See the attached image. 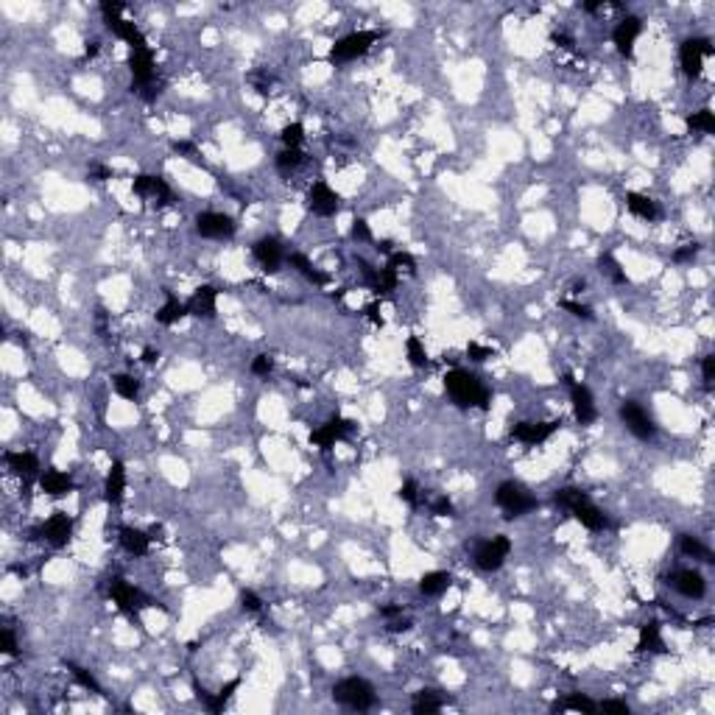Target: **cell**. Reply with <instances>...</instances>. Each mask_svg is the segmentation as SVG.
I'll list each match as a JSON object with an SVG mask.
<instances>
[{
  "label": "cell",
  "mask_w": 715,
  "mask_h": 715,
  "mask_svg": "<svg viewBox=\"0 0 715 715\" xmlns=\"http://www.w3.org/2000/svg\"><path fill=\"white\" fill-rule=\"evenodd\" d=\"M349 235H352L358 243H366V240H372V229H369V224H366L364 218H355V221H352V229H349Z\"/></svg>",
  "instance_id": "obj_44"
},
{
  "label": "cell",
  "mask_w": 715,
  "mask_h": 715,
  "mask_svg": "<svg viewBox=\"0 0 715 715\" xmlns=\"http://www.w3.org/2000/svg\"><path fill=\"white\" fill-rule=\"evenodd\" d=\"M302 160H304V154H302L299 148H282L280 154H277V168H280L282 174H288V171L299 168V165H302Z\"/></svg>",
  "instance_id": "obj_39"
},
{
  "label": "cell",
  "mask_w": 715,
  "mask_h": 715,
  "mask_svg": "<svg viewBox=\"0 0 715 715\" xmlns=\"http://www.w3.org/2000/svg\"><path fill=\"white\" fill-rule=\"evenodd\" d=\"M556 506L568 508V512H570L584 528H590V531H603V528H609V517L601 512V508L587 497V492H581V489H573V486L559 489V492H556Z\"/></svg>",
  "instance_id": "obj_2"
},
{
  "label": "cell",
  "mask_w": 715,
  "mask_h": 715,
  "mask_svg": "<svg viewBox=\"0 0 715 715\" xmlns=\"http://www.w3.org/2000/svg\"><path fill=\"white\" fill-rule=\"evenodd\" d=\"M621 419H623V425H626L637 439H643V442H651V439L656 436L654 419L645 414V408L637 405L634 400H626V402L621 405Z\"/></svg>",
  "instance_id": "obj_10"
},
{
  "label": "cell",
  "mask_w": 715,
  "mask_h": 715,
  "mask_svg": "<svg viewBox=\"0 0 715 715\" xmlns=\"http://www.w3.org/2000/svg\"><path fill=\"white\" fill-rule=\"evenodd\" d=\"M626 207H629L637 218H643V221H656V218H659L656 204H654L648 196H643V193H626Z\"/></svg>",
  "instance_id": "obj_26"
},
{
  "label": "cell",
  "mask_w": 715,
  "mask_h": 715,
  "mask_svg": "<svg viewBox=\"0 0 715 715\" xmlns=\"http://www.w3.org/2000/svg\"><path fill=\"white\" fill-rule=\"evenodd\" d=\"M598 709H601V712H621V715H629V704H626V701H618V698L601 701Z\"/></svg>",
  "instance_id": "obj_51"
},
{
  "label": "cell",
  "mask_w": 715,
  "mask_h": 715,
  "mask_svg": "<svg viewBox=\"0 0 715 715\" xmlns=\"http://www.w3.org/2000/svg\"><path fill=\"white\" fill-rule=\"evenodd\" d=\"M333 698L341 704V707H346V709H358V712H364V709H372L375 707V687L366 682V679H361V676H349V679H341L335 687H333Z\"/></svg>",
  "instance_id": "obj_3"
},
{
  "label": "cell",
  "mask_w": 715,
  "mask_h": 715,
  "mask_svg": "<svg viewBox=\"0 0 715 715\" xmlns=\"http://www.w3.org/2000/svg\"><path fill=\"white\" fill-rule=\"evenodd\" d=\"M216 299H218V291L213 285H198L193 291V296L185 302L187 304V313L190 316H198V319H213L216 316Z\"/></svg>",
  "instance_id": "obj_18"
},
{
  "label": "cell",
  "mask_w": 715,
  "mask_h": 715,
  "mask_svg": "<svg viewBox=\"0 0 715 715\" xmlns=\"http://www.w3.org/2000/svg\"><path fill=\"white\" fill-rule=\"evenodd\" d=\"M352 431H355V422H349V419H341V417H333L330 422H324L319 431H313V433H311V442H313L316 447H322V450H330L335 442L346 439Z\"/></svg>",
  "instance_id": "obj_14"
},
{
  "label": "cell",
  "mask_w": 715,
  "mask_h": 715,
  "mask_svg": "<svg viewBox=\"0 0 715 715\" xmlns=\"http://www.w3.org/2000/svg\"><path fill=\"white\" fill-rule=\"evenodd\" d=\"M495 503L503 508V517H506V520L523 517V515H528V512H534V508H537V497H534L531 492H526L520 484H512V481H506V484L497 486Z\"/></svg>",
  "instance_id": "obj_4"
},
{
  "label": "cell",
  "mask_w": 715,
  "mask_h": 715,
  "mask_svg": "<svg viewBox=\"0 0 715 715\" xmlns=\"http://www.w3.org/2000/svg\"><path fill=\"white\" fill-rule=\"evenodd\" d=\"M444 388L450 394V400L458 405V408H489V388L470 372L464 369H453L444 375Z\"/></svg>",
  "instance_id": "obj_1"
},
{
  "label": "cell",
  "mask_w": 715,
  "mask_h": 715,
  "mask_svg": "<svg viewBox=\"0 0 715 715\" xmlns=\"http://www.w3.org/2000/svg\"><path fill=\"white\" fill-rule=\"evenodd\" d=\"M561 308H565V311H570L576 319H587V322L592 319V311L587 308V304H579V302H570V299H565V302H561Z\"/></svg>",
  "instance_id": "obj_48"
},
{
  "label": "cell",
  "mask_w": 715,
  "mask_h": 715,
  "mask_svg": "<svg viewBox=\"0 0 715 715\" xmlns=\"http://www.w3.org/2000/svg\"><path fill=\"white\" fill-rule=\"evenodd\" d=\"M679 550L685 553V556H690V559H698V561H707V565H712V550L709 548H704L696 537H690V534H682V539H679Z\"/></svg>",
  "instance_id": "obj_32"
},
{
  "label": "cell",
  "mask_w": 715,
  "mask_h": 715,
  "mask_svg": "<svg viewBox=\"0 0 715 715\" xmlns=\"http://www.w3.org/2000/svg\"><path fill=\"white\" fill-rule=\"evenodd\" d=\"M288 263H291V266H293L304 280H311V282H316V285H324V282H327V274H322V271H319L308 258H304V254H299V251L291 254Z\"/></svg>",
  "instance_id": "obj_30"
},
{
  "label": "cell",
  "mask_w": 715,
  "mask_h": 715,
  "mask_svg": "<svg viewBox=\"0 0 715 715\" xmlns=\"http://www.w3.org/2000/svg\"><path fill=\"white\" fill-rule=\"evenodd\" d=\"M671 581H674L676 592H682L685 598H693V601L704 598V592H707V581L698 570H676L671 576Z\"/></svg>",
  "instance_id": "obj_21"
},
{
  "label": "cell",
  "mask_w": 715,
  "mask_h": 715,
  "mask_svg": "<svg viewBox=\"0 0 715 715\" xmlns=\"http://www.w3.org/2000/svg\"><path fill=\"white\" fill-rule=\"evenodd\" d=\"M565 383H568V388H570V400H573V411H576V419L581 422V425H590V422H595L598 419V411H595V400H592V394H590V388L587 386H581L570 372L565 375Z\"/></svg>",
  "instance_id": "obj_12"
},
{
  "label": "cell",
  "mask_w": 715,
  "mask_h": 715,
  "mask_svg": "<svg viewBox=\"0 0 715 715\" xmlns=\"http://www.w3.org/2000/svg\"><path fill=\"white\" fill-rule=\"evenodd\" d=\"M0 651H3L6 656H14V654H17V640H14V632H12V629L0 632Z\"/></svg>",
  "instance_id": "obj_47"
},
{
  "label": "cell",
  "mask_w": 715,
  "mask_h": 715,
  "mask_svg": "<svg viewBox=\"0 0 715 715\" xmlns=\"http://www.w3.org/2000/svg\"><path fill=\"white\" fill-rule=\"evenodd\" d=\"M121 545H123V550H129V553H134V556H145L148 553V545H151V537L148 534H143V531H137V528H121Z\"/></svg>",
  "instance_id": "obj_27"
},
{
  "label": "cell",
  "mask_w": 715,
  "mask_h": 715,
  "mask_svg": "<svg viewBox=\"0 0 715 715\" xmlns=\"http://www.w3.org/2000/svg\"><path fill=\"white\" fill-rule=\"evenodd\" d=\"M372 288H375L377 293H388V291H394V288H397V271H394L391 266L380 269L377 277H375V282H372Z\"/></svg>",
  "instance_id": "obj_40"
},
{
  "label": "cell",
  "mask_w": 715,
  "mask_h": 715,
  "mask_svg": "<svg viewBox=\"0 0 715 715\" xmlns=\"http://www.w3.org/2000/svg\"><path fill=\"white\" fill-rule=\"evenodd\" d=\"M6 464L23 481H34L37 473H39V462H37L34 453H6Z\"/></svg>",
  "instance_id": "obj_22"
},
{
  "label": "cell",
  "mask_w": 715,
  "mask_h": 715,
  "mask_svg": "<svg viewBox=\"0 0 715 715\" xmlns=\"http://www.w3.org/2000/svg\"><path fill=\"white\" fill-rule=\"evenodd\" d=\"M701 377H704L707 386H712V380H715V355H707L701 361Z\"/></svg>",
  "instance_id": "obj_52"
},
{
  "label": "cell",
  "mask_w": 715,
  "mask_h": 715,
  "mask_svg": "<svg viewBox=\"0 0 715 715\" xmlns=\"http://www.w3.org/2000/svg\"><path fill=\"white\" fill-rule=\"evenodd\" d=\"M240 603H243V609L246 612H260L263 609V601L254 595L251 590H246V592H240Z\"/></svg>",
  "instance_id": "obj_50"
},
{
  "label": "cell",
  "mask_w": 715,
  "mask_h": 715,
  "mask_svg": "<svg viewBox=\"0 0 715 715\" xmlns=\"http://www.w3.org/2000/svg\"><path fill=\"white\" fill-rule=\"evenodd\" d=\"M408 629H411V623H408V621H402V615H400L397 621H391V623H388V632H408Z\"/></svg>",
  "instance_id": "obj_59"
},
{
  "label": "cell",
  "mask_w": 715,
  "mask_h": 715,
  "mask_svg": "<svg viewBox=\"0 0 715 715\" xmlns=\"http://www.w3.org/2000/svg\"><path fill=\"white\" fill-rule=\"evenodd\" d=\"M251 81L258 84V92H260V95H266L269 87H271V79H266V76H251Z\"/></svg>",
  "instance_id": "obj_58"
},
{
  "label": "cell",
  "mask_w": 715,
  "mask_h": 715,
  "mask_svg": "<svg viewBox=\"0 0 715 715\" xmlns=\"http://www.w3.org/2000/svg\"><path fill=\"white\" fill-rule=\"evenodd\" d=\"M182 316H187V304L185 302H179L171 291H165V304L157 311V322L160 324H165V327H171V324H176Z\"/></svg>",
  "instance_id": "obj_25"
},
{
  "label": "cell",
  "mask_w": 715,
  "mask_h": 715,
  "mask_svg": "<svg viewBox=\"0 0 715 715\" xmlns=\"http://www.w3.org/2000/svg\"><path fill=\"white\" fill-rule=\"evenodd\" d=\"M556 428H559V422H517L512 428V439L534 447V444H542L545 439H550L556 433Z\"/></svg>",
  "instance_id": "obj_17"
},
{
  "label": "cell",
  "mask_w": 715,
  "mask_h": 715,
  "mask_svg": "<svg viewBox=\"0 0 715 715\" xmlns=\"http://www.w3.org/2000/svg\"><path fill=\"white\" fill-rule=\"evenodd\" d=\"M696 254H698V246H696V243H687V246H682V249L674 254V260H676V263H687V260L696 258Z\"/></svg>",
  "instance_id": "obj_55"
},
{
  "label": "cell",
  "mask_w": 715,
  "mask_h": 715,
  "mask_svg": "<svg viewBox=\"0 0 715 715\" xmlns=\"http://www.w3.org/2000/svg\"><path fill=\"white\" fill-rule=\"evenodd\" d=\"M550 39H553L556 45H561V48H573V39H570L568 34H553Z\"/></svg>",
  "instance_id": "obj_60"
},
{
  "label": "cell",
  "mask_w": 715,
  "mask_h": 715,
  "mask_svg": "<svg viewBox=\"0 0 715 715\" xmlns=\"http://www.w3.org/2000/svg\"><path fill=\"white\" fill-rule=\"evenodd\" d=\"M598 269H601V274H606L612 282H618V285H623V282H629V277H626V271L621 269V263L612 258V254H601V260H598Z\"/></svg>",
  "instance_id": "obj_33"
},
{
  "label": "cell",
  "mask_w": 715,
  "mask_h": 715,
  "mask_svg": "<svg viewBox=\"0 0 715 715\" xmlns=\"http://www.w3.org/2000/svg\"><path fill=\"white\" fill-rule=\"evenodd\" d=\"M115 391L123 397V400H137L140 397V380H134L132 375H115Z\"/></svg>",
  "instance_id": "obj_38"
},
{
  "label": "cell",
  "mask_w": 715,
  "mask_h": 715,
  "mask_svg": "<svg viewBox=\"0 0 715 715\" xmlns=\"http://www.w3.org/2000/svg\"><path fill=\"white\" fill-rule=\"evenodd\" d=\"M637 648H640V651H654V654L665 651V643H662V634H659V623H656V621H648V623L640 626Z\"/></svg>",
  "instance_id": "obj_29"
},
{
  "label": "cell",
  "mask_w": 715,
  "mask_h": 715,
  "mask_svg": "<svg viewBox=\"0 0 715 715\" xmlns=\"http://www.w3.org/2000/svg\"><path fill=\"white\" fill-rule=\"evenodd\" d=\"M414 712L417 715H425V712H439L444 707V698L439 696V690H419L414 696Z\"/></svg>",
  "instance_id": "obj_31"
},
{
  "label": "cell",
  "mask_w": 715,
  "mask_h": 715,
  "mask_svg": "<svg viewBox=\"0 0 715 715\" xmlns=\"http://www.w3.org/2000/svg\"><path fill=\"white\" fill-rule=\"evenodd\" d=\"M174 151H176V154H185V157L193 160V163H198V148H196L193 143H187V140H176V143H174Z\"/></svg>",
  "instance_id": "obj_49"
},
{
  "label": "cell",
  "mask_w": 715,
  "mask_h": 715,
  "mask_svg": "<svg viewBox=\"0 0 715 715\" xmlns=\"http://www.w3.org/2000/svg\"><path fill=\"white\" fill-rule=\"evenodd\" d=\"M308 207L311 213H316L319 218H333L338 210H341V198L338 193L324 185V182H316L311 190H308Z\"/></svg>",
  "instance_id": "obj_13"
},
{
  "label": "cell",
  "mask_w": 715,
  "mask_h": 715,
  "mask_svg": "<svg viewBox=\"0 0 715 715\" xmlns=\"http://www.w3.org/2000/svg\"><path fill=\"white\" fill-rule=\"evenodd\" d=\"M715 54V48L709 39L704 37H690L682 42L679 48V62H682V70L687 79H698L701 70H704V59H709Z\"/></svg>",
  "instance_id": "obj_6"
},
{
  "label": "cell",
  "mask_w": 715,
  "mask_h": 715,
  "mask_svg": "<svg viewBox=\"0 0 715 715\" xmlns=\"http://www.w3.org/2000/svg\"><path fill=\"white\" fill-rule=\"evenodd\" d=\"M73 676H76V682H79L81 687H87V690H92V693H101V685H98L95 676L87 674L84 668H76V665H73Z\"/></svg>",
  "instance_id": "obj_45"
},
{
  "label": "cell",
  "mask_w": 715,
  "mask_h": 715,
  "mask_svg": "<svg viewBox=\"0 0 715 715\" xmlns=\"http://www.w3.org/2000/svg\"><path fill=\"white\" fill-rule=\"evenodd\" d=\"M251 251H254V260L263 266L266 274H274L280 269V263H282V246H280L277 238H260L258 243L251 246Z\"/></svg>",
  "instance_id": "obj_20"
},
{
  "label": "cell",
  "mask_w": 715,
  "mask_h": 715,
  "mask_svg": "<svg viewBox=\"0 0 715 715\" xmlns=\"http://www.w3.org/2000/svg\"><path fill=\"white\" fill-rule=\"evenodd\" d=\"M132 190H134V196H140V198H145L151 204H157V207H168V204L174 201V193H171V187H168V182L163 176H148V174L134 176Z\"/></svg>",
  "instance_id": "obj_9"
},
{
  "label": "cell",
  "mask_w": 715,
  "mask_h": 715,
  "mask_svg": "<svg viewBox=\"0 0 715 715\" xmlns=\"http://www.w3.org/2000/svg\"><path fill=\"white\" fill-rule=\"evenodd\" d=\"M640 31H643V23H640V17H623L618 25H615V31H612V42L618 45V50L623 56H632L634 54V42H637V37H640Z\"/></svg>",
  "instance_id": "obj_19"
},
{
  "label": "cell",
  "mask_w": 715,
  "mask_h": 715,
  "mask_svg": "<svg viewBox=\"0 0 715 715\" xmlns=\"http://www.w3.org/2000/svg\"><path fill=\"white\" fill-rule=\"evenodd\" d=\"M380 615H383V618H388V621H394V618H400V615H402V606H397V603L380 606Z\"/></svg>",
  "instance_id": "obj_57"
},
{
  "label": "cell",
  "mask_w": 715,
  "mask_h": 715,
  "mask_svg": "<svg viewBox=\"0 0 715 715\" xmlns=\"http://www.w3.org/2000/svg\"><path fill=\"white\" fill-rule=\"evenodd\" d=\"M467 355L473 358V361L481 364V361H486V358H492V349H489V346H481V344H470V346H467Z\"/></svg>",
  "instance_id": "obj_54"
},
{
  "label": "cell",
  "mask_w": 715,
  "mask_h": 715,
  "mask_svg": "<svg viewBox=\"0 0 715 715\" xmlns=\"http://www.w3.org/2000/svg\"><path fill=\"white\" fill-rule=\"evenodd\" d=\"M405 352H408V364L411 366H417V369H422V366H428V352H425V346H422V341L419 338H408L405 341Z\"/></svg>",
  "instance_id": "obj_36"
},
{
  "label": "cell",
  "mask_w": 715,
  "mask_h": 715,
  "mask_svg": "<svg viewBox=\"0 0 715 715\" xmlns=\"http://www.w3.org/2000/svg\"><path fill=\"white\" fill-rule=\"evenodd\" d=\"M553 709H579V712H595V709H598V704H595L592 698L581 696V693H573V696H568L565 701H559Z\"/></svg>",
  "instance_id": "obj_37"
},
{
  "label": "cell",
  "mask_w": 715,
  "mask_h": 715,
  "mask_svg": "<svg viewBox=\"0 0 715 715\" xmlns=\"http://www.w3.org/2000/svg\"><path fill=\"white\" fill-rule=\"evenodd\" d=\"M508 553H512V539L503 537V534L492 537V539H486V542H481L475 548V565L484 573H495V570L503 568V561H506Z\"/></svg>",
  "instance_id": "obj_7"
},
{
  "label": "cell",
  "mask_w": 715,
  "mask_h": 715,
  "mask_svg": "<svg viewBox=\"0 0 715 715\" xmlns=\"http://www.w3.org/2000/svg\"><path fill=\"white\" fill-rule=\"evenodd\" d=\"M37 534H42V539H48L54 548H65L70 542V537H73V520L65 512H56Z\"/></svg>",
  "instance_id": "obj_16"
},
{
  "label": "cell",
  "mask_w": 715,
  "mask_h": 715,
  "mask_svg": "<svg viewBox=\"0 0 715 715\" xmlns=\"http://www.w3.org/2000/svg\"><path fill=\"white\" fill-rule=\"evenodd\" d=\"M431 512L436 515V517H450L453 515V500L450 497H436V500H431Z\"/></svg>",
  "instance_id": "obj_46"
},
{
  "label": "cell",
  "mask_w": 715,
  "mask_h": 715,
  "mask_svg": "<svg viewBox=\"0 0 715 715\" xmlns=\"http://www.w3.org/2000/svg\"><path fill=\"white\" fill-rule=\"evenodd\" d=\"M110 595H112V601L118 603V609L126 612L129 618H134L143 606H157L154 598L143 595V592H140L137 587H132L126 579H112V584H110Z\"/></svg>",
  "instance_id": "obj_8"
},
{
  "label": "cell",
  "mask_w": 715,
  "mask_h": 715,
  "mask_svg": "<svg viewBox=\"0 0 715 715\" xmlns=\"http://www.w3.org/2000/svg\"><path fill=\"white\" fill-rule=\"evenodd\" d=\"M280 137H282L285 148H299V143H302V137H304V129H302V123H288Z\"/></svg>",
  "instance_id": "obj_41"
},
{
  "label": "cell",
  "mask_w": 715,
  "mask_h": 715,
  "mask_svg": "<svg viewBox=\"0 0 715 715\" xmlns=\"http://www.w3.org/2000/svg\"><path fill=\"white\" fill-rule=\"evenodd\" d=\"M196 232L210 240H224L235 235V221L227 213H198L196 216Z\"/></svg>",
  "instance_id": "obj_11"
},
{
  "label": "cell",
  "mask_w": 715,
  "mask_h": 715,
  "mask_svg": "<svg viewBox=\"0 0 715 715\" xmlns=\"http://www.w3.org/2000/svg\"><path fill=\"white\" fill-rule=\"evenodd\" d=\"M388 266L394 269V271H400V269H405V271H414V258L408 251H391V260H388Z\"/></svg>",
  "instance_id": "obj_43"
},
{
  "label": "cell",
  "mask_w": 715,
  "mask_h": 715,
  "mask_svg": "<svg viewBox=\"0 0 715 715\" xmlns=\"http://www.w3.org/2000/svg\"><path fill=\"white\" fill-rule=\"evenodd\" d=\"M157 358H160V352H157V349H151V346L143 352V361H145V364H154Z\"/></svg>",
  "instance_id": "obj_62"
},
{
  "label": "cell",
  "mask_w": 715,
  "mask_h": 715,
  "mask_svg": "<svg viewBox=\"0 0 715 715\" xmlns=\"http://www.w3.org/2000/svg\"><path fill=\"white\" fill-rule=\"evenodd\" d=\"M377 251L391 254V251H394V243H391V240H380V243H377Z\"/></svg>",
  "instance_id": "obj_64"
},
{
  "label": "cell",
  "mask_w": 715,
  "mask_h": 715,
  "mask_svg": "<svg viewBox=\"0 0 715 715\" xmlns=\"http://www.w3.org/2000/svg\"><path fill=\"white\" fill-rule=\"evenodd\" d=\"M129 68H132L134 84H137L140 90H145V87L154 84V54H151V48L132 50V54H129Z\"/></svg>",
  "instance_id": "obj_15"
},
{
  "label": "cell",
  "mask_w": 715,
  "mask_h": 715,
  "mask_svg": "<svg viewBox=\"0 0 715 715\" xmlns=\"http://www.w3.org/2000/svg\"><path fill=\"white\" fill-rule=\"evenodd\" d=\"M271 369H274V358L271 355H258L251 361V375H258V377H269Z\"/></svg>",
  "instance_id": "obj_42"
},
{
  "label": "cell",
  "mask_w": 715,
  "mask_h": 715,
  "mask_svg": "<svg viewBox=\"0 0 715 715\" xmlns=\"http://www.w3.org/2000/svg\"><path fill=\"white\" fill-rule=\"evenodd\" d=\"M383 37V31H355V34H346L341 37L333 48H330V65H344V62H352L358 56H364L366 50Z\"/></svg>",
  "instance_id": "obj_5"
},
{
  "label": "cell",
  "mask_w": 715,
  "mask_h": 715,
  "mask_svg": "<svg viewBox=\"0 0 715 715\" xmlns=\"http://www.w3.org/2000/svg\"><path fill=\"white\" fill-rule=\"evenodd\" d=\"M450 584H453L450 573H444V570H433V573H425V576L419 579V592L428 595V598H436V595L447 592Z\"/></svg>",
  "instance_id": "obj_28"
},
{
  "label": "cell",
  "mask_w": 715,
  "mask_h": 715,
  "mask_svg": "<svg viewBox=\"0 0 715 715\" xmlns=\"http://www.w3.org/2000/svg\"><path fill=\"white\" fill-rule=\"evenodd\" d=\"M95 54H98V42L92 39V42H87V48H84V56H87V59H92Z\"/></svg>",
  "instance_id": "obj_63"
},
{
  "label": "cell",
  "mask_w": 715,
  "mask_h": 715,
  "mask_svg": "<svg viewBox=\"0 0 715 715\" xmlns=\"http://www.w3.org/2000/svg\"><path fill=\"white\" fill-rule=\"evenodd\" d=\"M366 316H369V319H372L377 327H383V319L377 316V304H369V308H366Z\"/></svg>",
  "instance_id": "obj_61"
},
{
  "label": "cell",
  "mask_w": 715,
  "mask_h": 715,
  "mask_svg": "<svg viewBox=\"0 0 715 715\" xmlns=\"http://www.w3.org/2000/svg\"><path fill=\"white\" fill-rule=\"evenodd\" d=\"M104 492H107V503H112V506H118L123 500V492H126V467H123V462L112 464V470L107 475Z\"/></svg>",
  "instance_id": "obj_24"
},
{
  "label": "cell",
  "mask_w": 715,
  "mask_h": 715,
  "mask_svg": "<svg viewBox=\"0 0 715 715\" xmlns=\"http://www.w3.org/2000/svg\"><path fill=\"white\" fill-rule=\"evenodd\" d=\"M687 129L690 132H701V134H712L715 132V115L709 110H701L696 115H687Z\"/></svg>",
  "instance_id": "obj_34"
},
{
  "label": "cell",
  "mask_w": 715,
  "mask_h": 715,
  "mask_svg": "<svg viewBox=\"0 0 715 715\" xmlns=\"http://www.w3.org/2000/svg\"><path fill=\"white\" fill-rule=\"evenodd\" d=\"M238 687H240V679H232L227 687H221V693H216V696H207V698H204V704H207V709H210V712H221V709L227 707V701H229V696H232Z\"/></svg>",
  "instance_id": "obj_35"
},
{
  "label": "cell",
  "mask_w": 715,
  "mask_h": 715,
  "mask_svg": "<svg viewBox=\"0 0 715 715\" xmlns=\"http://www.w3.org/2000/svg\"><path fill=\"white\" fill-rule=\"evenodd\" d=\"M39 486H42V492L50 495V497H65V495L73 492V478L65 475V473H59V470H48V473L39 478Z\"/></svg>",
  "instance_id": "obj_23"
},
{
  "label": "cell",
  "mask_w": 715,
  "mask_h": 715,
  "mask_svg": "<svg viewBox=\"0 0 715 715\" xmlns=\"http://www.w3.org/2000/svg\"><path fill=\"white\" fill-rule=\"evenodd\" d=\"M90 179H95V182H107V179H112V171H110L107 165H92V168H90Z\"/></svg>",
  "instance_id": "obj_56"
},
{
  "label": "cell",
  "mask_w": 715,
  "mask_h": 715,
  "mask_svg": "<svg viewBox=\"0 0 715 715\" xmlns=\"http://www.w3.org/2000/svg\"><path fill=\"white\" fill-rule=\"evenodd\" d=\"M400 497H402L405 503L417 506V503H419V500H417V484H414V481H405V484L400 486Z\"/></svg>",
  "instance_id": "obj_53"
}]
</instances>
